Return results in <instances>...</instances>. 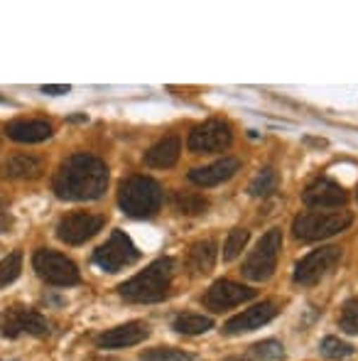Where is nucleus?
<instances>
[{"instance_id": "obj_26", "label": "nucleus", "mask_w": 358, "mask_h": 361, "mask_svg": "<svg viewBox=\"0 0 358 361\" xmlns=\"http://www.w3.org/2000/svg\"><path fill=\"white\" fill-rule=\"evenodd\" d=\"M248 238H250L248 228H234V231L229 233V238H226V243H224V258H226V261H234V258H238V253L245 248Z\"/></svg>"}, {"instance_id": "obj_2", "label": "nucleus", "mask_w": 358, "mask_h": 361, "mask_svg": "<svg viewBox=\"0 0 358 361\" xmlns=\"http://www.w3.org/2000/svg\"><path fill=\"white\" fill-rule=\"evenodd\" d=\"M174 266H177L174 258H167V256L153 261L145 271H140L138 276L120 283L118 286L120 298H125L128 302H158V300L167 298L174 271H177Z\"/></svg>"}, {"instance_id": "obj_34", "label": "nucleus", "mask_w": 358, "mask_h": 361, "mask_svg": "<svg viewBox=\"0 0 358 361\" xmlns=\"http://www.w3.org/2000/svg\"><path fill=\"white\" fill-rule=\"evenodd\" d=\"M226 361H245V357H234V359H226Z\"/></svg>"}, {"instance_id": "obj_18", "label": "nucleus", "mask_w": 358, "mask_h": 361, "mask_svg": "<svg viewBox=\"0 0 358 361\" xmlns=\"http://www.w3.org/2000/svg\"><path fill=\"white\" fill-rule=\"evenodd\" d=\"M42 157L37 155H27V152H15L8 160L3 162L0 172L8 180H34V177L42 175Z\"/></svg>"}, {"instance_id": "obj_9", "label": "nucleus", "mask_w": 358, "mask_h": 361, "mask_svg": "<svg viewBox=\"0 0 358 361\" xmlns=\"http://www.w3.org/2000/svg\"><path fill=\"white\" fill-rule=\"evenodd\" d=\"M341 261V248L339 246H324V248H317V251L307 253L300 263L295 266V283L297 286H314L319 283L326 273H331Z\"/></svg>"}, {"instance_id": "obj_3", "label": "nucleus", "mask_w": 358, "mask_h": 361, "mask_svg": "<svg viewBox=\"0 0 358 361\" xmlns=\"http://www.w3.org/2000/svg\"><path fill=\"white\" fill-rule=\"evenodd\" d=\"M162 204V187L153 177L133 175L120 185L118 207L133 219H150Z\"/></svg>"}, {"instance_id": "obj_16", "label": "nucleus", "mask_w": 358, "mask_h": 361, "mask_svg": "<svg viewBox=\"0 0 358 361\" xmlns=\"http://www.w3.org/2000/svg\"><path fill=\"white\" fill-rule=\"evenodd\" d=\"M241 170V162L236 157H221V160L211 162L206 167H194L189 170V180L199 187H214V185H221V182L231 180L236 172Z\"/></svg>"}, {"instance_id": "obj_17", "label": "nucleus", "mask_w": 358, "mask_h": 361, "mask_svg": "<svg viewBox=\"0 0 358 361\" xmlns=\"http://www.w3.org/2000/svg\"><path fill=\"white\" fill-rule=\"evenodd\" d=\"M54 128L47 121H10L5 126V135L15 143H42L52 138Z\"/></svg>"}, {"instance_id": "obj_30", "label": "nucleus", "mask_w": 358, "mask_h": 361, "mask_svg": "<svg viewBox=\"0 0 358 361\" xmlns=\"http://www.w3.org/2000/svg\"><path fill=\"white\" fill-rule=\"evenodd\" d=\"M10 228H13V216H10L8 212V204H5V200L0 197V233H8Z\"/></svg>"}, {"instance_id": "obj_12", "label": "nucleus", "mask_w": 358, "mask_h": 361, "mask_svg": "<svg viewBox=\"0 0 358 361\" xmlns=\"http://www.w3.org/2000/svg\"><path fill=\"white\" fill-rule=\"evenodd\" d=\"M253 298H255L253 288L238 286L234 281H216L214 286L206 290L204 307H209L211 312H226V310L238 307L241 302H248Z\"/></svg>"}, {"instance_id": "obj_1", "label": "nucleus", "mask_w": 358, "mask_h": 361, "mask_svg": "<svg viewBox=\"0 0 358 361\" xmlns=\"http://www.w3.org/2000/svg\"><path fill=\"white\" fill-rule=\"evenodd\" d=\"M108 187V167L101 157L89 152H77L62 162L54 175L52 190L64 202H91L106 195Z\"/></svg>"}, {"instance_id": "obj_27", "label": "nucleus", "mask_w": 358, "mask_h": 361, "mask_svg": "<svg viewBox=\"0 0 358 361\" xmlns=\"http://www.w3.org/2000/svg\"><path fill=\"white\" fill-rule=\"evenodd\" d=\"M339 327L344 329L346 334L358 337V300H349V302L344 305V310H341V314H339Z\"/></svg>"}, {"instance_id": "obj_20", "label": "nucleus", "mask_w": 358, "mask_h": 361, "mask_svg": "<svg viewBox=\"0 0 358 361\" xmlns=\"http://www.w3.org/2000/svg\"><path fill=\"white\" fill-rule=\"evenodd\" d=\"M216 263V243L214 241H199L189 248L186 266L194 276H206Z\"/></svg>"}, {"instance_id": "obj_28", "label": "nucleus", "mask_w": 358, "mask_h": 361, "mask_svg": "<svg viewBox=\"0 0 358 361\" xmlns=\"http://www.w3.org/2000/svg\"><path fill=\"white\" fill-rule=\"evenodd\" d=\"M351 354H354V347L336 337H326L324 342H321V357H326V359H346V357H351Z\"/></svg>"}, {"instance_id": "obj_13", "label": "nucleus", "mask_w": 358, "mask_h": 361, "mask_svg": "<svg viewBox=\"0 0 358 361\" xmlns=\"http://www.w3.org/2000/svg\"><path fill=\"white\" fill-rule=\"evenodd\" d=\"M302 200L307 207H314V209H336V207H344L349 202V192L341 185H336L334 180L319 177L312 185H307Z\"/></svg>"}, {"instance_id": "obj_29", "label": "nucleus", "mask_w": 358, "mask_h": 361, "mask_svg": "<svg viewBox=\"0 0 358 361\" xmlns=\"http://www.w3.org/2000/svg\"><path fill=\"white\" fill-rule=\"evenodd\" d=\"M140 361H196V357L179 349H150L140 357Z\"/></svg>"}, {"instance_id": "obj_19", "label": "nucleus", "mask_w": 358, "mask_h": 361, "mask_svg": "<svg viewBox=\"0 0 358 361\" xmlns=\"http://www.w3.org/2000/svg\"><path fill=\"white\" fill-rule=\"evenodd\" d=\"M179 150H181V140L177 135H165L160 143H155L145 152V162H148L150 167L165 170V167H172L174 162L179 160Z\"/></svg>"}, {"instance_id": "obj_31", "label": "nucleus", "mask_w": 358, "mask_h": 361, "mask_svg": "<svg viewBox=\"0 0 358 361\" xmlns=\"http://www.w3.org/2000/svg\"><path fill=\"white\" fill-rule=\"evenodd\" d=\"M39 91H42V94H49V96H64V94H69V91H72V86H69V84H62V86H49V84H44Z\"/></svg>"}, {"instance_id": "obj_6", "label": "nucleus", "mask_w": 358, "mask_h": 361, "mask_svg": "<svg viewBox=\"0 0 358 361\" xmlns=\"http://www.w3.org/2000/svg\"><path fill=\"white\" fill-rule=\"evenodd\" d=\"M138 258H140V248H135V243L130 241L128 233L113 231L103 246L96 248L91 261H94V266L101 268L103 273H118L120 268L133 266Z\"/></svg>"}, {"instance_id": "obj_14", "label": "nucleus", "mask_w": 358, "mask_h": 361, "mask_svg": "<svg viewBox=\"0 0 358 361\" xmlns=\"http://www.w3.org/2000/svg\"><path fill=\"white\" fill-rule=\"evenodd\" d=\"M277 312H280V307H277L275 302H258L255 307H248L245 312L236 314V317H231L229 322L224 324V332L226 334H245V332H253V329L263 327V324H268L270 319L277 317Z\"/></svg>"}, {"instance_id": "obj_23", "label": "nucleus", "mask_w": 358, "mask_h": 361, "mask_svg": "<svg viewBox=\"0 0 358 361\" xmlns=\"http://www.w3.org/2000/svg\"><path fill=\"white\" fill-rule=\"evenodd\" d=\"M277 185H280V177H277V172L272 170V167H263V170L253 177L248 192L253 197H268V195H272V192L277 190Z\"/></svg>"}, {"instance_id": "obj_4", "label": "nucleus", "mask_w": 358, "mask_h": 361, "mask_svg": "<svg viewBox=\"0 0 358 361\" xmlns=\"http://www.w3.org/2000/svg\"><path fill=\"white\" fill-rule=\"evenodd\" d=\"M354 221V214L344 209H331V212H307L300 214L292 224V233L300 241H321V238L336 236V233L346 231Z\"/></svg>"}, {"instance_id": "obj_8", "label": "nucleus", "mask_w": 358, "mask_h": 361, "mask_svg": "<svg viewBox=\"0 0 358 361\" xmlns=\"http://www.w3.org/2000/svg\"><path fill=\"white\" fill-rule=\"evenodd\" d=\"M0 334L8 339H15L20 334H32V337H47L49 322L42 317V312L25 305H13V307L0 312Z\"/></svg>"}, {"instance_id": "obj_15", "label": "nucleus", "mask_w": 358, "mask_h": 361, "mask_svg": "<svg viewBox=\"0 0 358 361\" xmlns=\"http://www.w3.org/2000/svg\"><path fill=\"white\" fill-rule=\"evenodd\" d=\"M148 337H150V327L145 322H125L101 334L98 347L101 349H128V347H135V344L145 342Z\"/></svg>"}, {"instance_id": "obj_5", "label": "nucleus", "mask_w": 358, "mask_h": 361, "mask_svg": "<svg viewBox=\"0 0 358 361\" xmlns=\"http://www.w3.org/2000/svg\"><path fill=\"white\" fill-rule=\"evenodd\" d=\"M280 246H282V233L280 228H270L268 233H263V238L258 241L255 251L245 258L243 263V276L248 281L263 283L275 273L277 266V256H280Z\"/></svg>"}, {"instance_id": "obj_7", "label": "nucleus", "mask_w": 358, "mask_h": 361, "mask_svg": "<svg viewBox=\"0 0 358 361\" xmlns=\"http://www.w3.org/2000/svg\"><path fill=\"white\" fill-rule=\"evenodd\" d=\"M32 266L37 271V276L42 281H47L49 286H77L82 281L79 276V268L72 258L62 256L57 251H49V248H39L32 256Z\"/></svg>"}, {"instance_id": "obj_32", "label": "nucleus", "mask_w": 358, "mask_h": 361, "mask_svg": "<svg viewBox=\"0 0 358 361\" xmlns=\"http://www.w3.org/2000/svg\"><path fill=\"white\" fill-rule=\"evenodd\" d=\"M305 145H312V147H326L329 143H326L324 138H312V135H307V138H305Z\"/></svg>"}, {"instance_id": "obj_25", "label": "nucleus", "mask_w": 358, "mask_h": 361, "mask_svg": "<svg viewBox=\"0 0 358 361\" xmlns=\"http://www.w3.org/2000/svg\"><path fill=\"white\" fill-rule=\"evenodd\" d=\"M285 354V349H282L280 342H275V339H265V342L260 344H253L250 347V352L245 354V361H270V359H277Z\"/></svg>"}, {"instance_id": "obj_10", "label": "nucleus", "mask_w": 358, "mask_h": 361, "mask_svg": "<svg viewBox=\"0 0 358 361\" xmlns=\"http://www.w3.org/2000/svg\"><path fill=\"white\" fill-rule=\"evenodd\" d=\"M234 143V130L226 121L211 118L206 123L191 128L189 133V150L194 152H219Z\"/></svg>"}, {"instance_id": "obj_22", "label": "nucleus", "mask_w": 358, "mask_h": 361, "mask_svg": "<svg viewBox=\"0 0 358 361\" xmlns=\"http://www.w3.org/2000/svg\"><path fill=\"white\" fill-rule=\"evenodd\" d=\"M172 202H174V207H177V212H181V214H186V216H199L209 209V202L201 195H196V192H177V195L172 197Z\"/></svg>"}, {"instance_id": "obj_24", "label": "nucleus", "mask_w": 358, "mask_h": 361, "mask_svg": "<svg viewBox=\"0 0 358 361\" xmlns=\"http://www.w3.org/2000/svg\"><path fill=\"white\" fill-rule=\"evenodd\" d=\"M20 273H23V253L13 251L0 261V288H8L10 283H15Z\"/></svg>"}, {"instance_id": "obj_33", "label": "nucleus", "mask_w": 358, "mask_h": 361, "mask_svg": "<svg viewBox=\"0 0 358 361\" xmlns=\"http://www.w3.org/2000/svg\"><path fill=\"white\" fill-rule=\"evenodd\" d=\"M3 104H10V101H8V99H5V96H3V94H0V106H3Z\"/></svg>"}, {"instance_id": "obj_21", "label": "nucleus", "mask_w": 358, "mask_h": 361, "mask_svg": "<svg viewBox=\"0 0 358 361\" xmlns=\"http://www.w3.org/2000/svg\"><path fill=\"white\" fill-rule=\"evenodd\" d=\"M172 327H174V332H179V334H204L214 327V322H211L209 317H204V314L184 312V314H179V317H174Z\"/></svg>"}, {"instance_id": "obj_11", "label": "nucleus", "mask_w": 358, "mask_h": 361, "mask_svg": "<svg viewBox=\"0 0 358 361\" xmlns=\"http://www.w3.org/2000/svg\"><path fill=\"white\" fill-rule=\"evenodd\" d=\"M106 219L101 214H87V212H74L67 214L62 221L57 224V236L69 246H82L89 238H94L96 233L103 228Z\"/></svg>"}]
</instances>
